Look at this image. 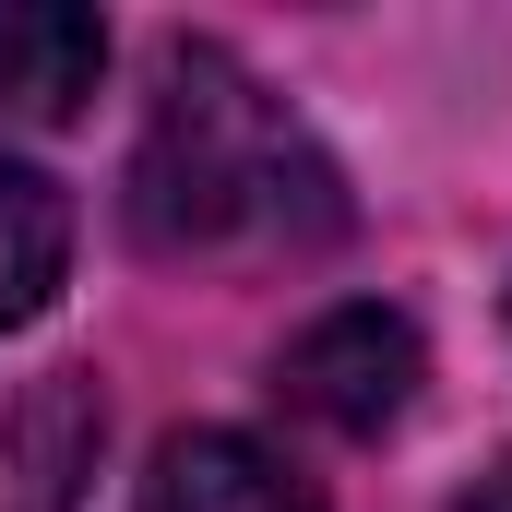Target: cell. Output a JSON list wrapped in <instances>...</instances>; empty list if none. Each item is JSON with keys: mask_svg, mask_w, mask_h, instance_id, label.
I'll return each instance as SVG.
<instances>
[{"mask_svg": "<svg viewBox=\"0 0 512 512\" xmlns=\"http://www.w3.org/2000/svg\"><path fill=\"white\" fill-rule=\"evenodd\" d=\"M120 203H131V239L155 262H298L322 239H346L334 155L215 36H167Z\"/></svg>", "mask_w": 512, "mask_h": 512, "instance_id": "obj_1", "label": "cell"}, {"mask_svg": "<svg viewBox=\"0 0 512 512\" xmlns=\"http://www.w3.org/2000/svg\"><path fill=\"white\" fill-rule=\"evenodd\" d=\"M286 405L298 417H322V429H346V441H382L393 417L417 405L429 382V358H417V322L382 310V298H346V310H322L298 346H286Z\"/></svg>", "mask_w": 512, "mask_h": 512, "instance_id": "obj_2", "label": "cell"}, {"mask_svg": "<svg viewBox=\"0 0 512 512\" xmlns=\"http://www.w3.org/2000/svg\"><path fill=\"white\" fill-rule=\"evenodd\" d=\"M60 274H72V203H60V179L24 167V155H0V334L48 322Z\"/></svg>", "mask_w": 512, "mask_h": 512, "instance_id": "obj_6", "label": "cell"}, {"mask_svg": "<svg viewBox=\"0 0 512 512\" xmlns=\"http://www.w3.org/2000/svg\"><path fill=\"white\" fill-rule=\"evenodd\" d=\"M453 512H512V453H501V465H489V477H477V489H465Z\"/></svg>", "mask_w": 512, "mask_h": 512, "instance_id": "obj_7", "label": "cell"}, {"mask_svg": "<svg viewBox=\"0 0 512 512\" xmlns=\"http://www.w3.org/2000/svg\"><path fill=\"white\" fill-rule=\"evenodd\" d=\"M108 72V24L96 12H60V0H24L0 12V108L12 120H72Z\"/></svg>", "mask_w": 512, "mask_h": 512, "instance_id": "obj_5", "label": "cell"}, {"mask_svg": "<svg viewBox=\"0 0 512 512\" xmlns=\"http://www.w3.org/2000/svg\"><path fill=\"white\" fill-rule=\"evenodd\" d=\"M143 512H322V489L251 429H179L143 477Z\"/></svg>", "mask_w": 512, "mask_h": 512, "instance_id": "obj_3", "label": "cell"}, {"mask_svg": "<svg viewBox=\"0 0 512 512\" xmlns=\"http://www.w3.org/2000/svg\"><path fill=\"white\" fill-rule=\"evenodd\" d=\"M84 453H96V405L72 370H48L24 405H0V512H72Z\"/></svg>", "mask_w": 512, "mask_h": 512, "instance_id": "obj_4", "label": "cell"}]
</instances>
